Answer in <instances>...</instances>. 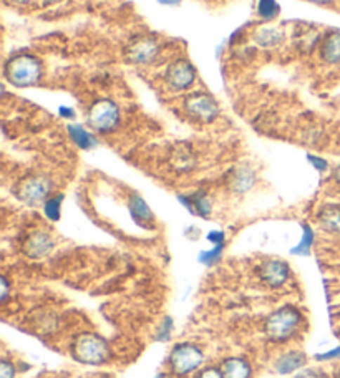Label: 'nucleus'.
Wrapping results in <instances>:
<instances>
[{"label":"nucleus","mask_w":340,"mask_h":378,"mask_svg":"<svg viewBox=\"0 0 340 378\" xmlns=\"http://www.w3.org/2000/svg\"><path fill=\"white\" fill-rule=\"evenodd\" d=\"M208 241L213 244H224V233H221V230H211L208 234Z\"/></svg>","instance_id":"obj_30"},{"label":"nucleus","mask_w":340,"mask_h":378,"mask_svg":"<svg viewBox=\"0 0 340 378\" xmlns=\"http://www.w3.org/2000/svg\"><path fill=\"white\" fill-rule=\"evenodd\" d=\"M68 135L78 148L91 150L96 145L95 136L90 131H86L81 124H68Z\"/></svg>","instance_id":"obj_18"},{"label":"nucleus","mask_w":340,"mask_h":378,"mask_svg":"<svg viewBox=\"0 0 340 378\" xmlns=\"http://www.w3.org/2000/svg\"><path fill=\"white\" fill-rule=\"evenodd\" d=\"M62 201H63L62 195L52 196V197H48L47 201H45L44 213L50 221H58L60 219V214H62Z\"/></svg>","instance_id":"obj_21"},{"label":"nucleus","mask_w":340,"mask_h":378,"mask_svg":"<svg viewBox=\"0 0 340 378\" xmlns=\"http://www.w3.org/2000/svg\"><path fill=\"white\" fill-rule=\"evenodd\" d=\"M60 112H62L63 115H68V117H73V112H72V110H65V108H60Z\"/></svg>","instance_id":"obj_35"},{"label":"nucleus","mask_w":340,"mask_h":378,"mask_svg":"<svg viewBox=\"0 0 340 378\" xmlns=\"http://www.w3.org/2000/svg\"><path fill=\"white\" fill-rule=\"evenodd\" d=\"M312 244H314V230L309 224H302V239L296 247L291 249V252L296 256H309Z\"/></svg>","instance_id":"obj_20"},{"label":"nucleus","mask_w":340,"mask_h":378,"mask_svg":"<svg viewBox=\"0 0 340 378\" xmlns=\"http://www.w3.org/2000/svg\"><path fill=\"white\" fill-rule=\"evenodd\" d=\"M309 161L312 163V166L317 169V171H325V169L329 168L327 161L322 158H317V156H309Z\"/></svg>","instance_id":"obj_28"},{"label":"nucleus","mask_w":340,"mask_h":378,"mask_svg":"<svg viewBox=\"0 0 340 378\" xmlns=\"http://www.w3.org/2000/svg\"><path fill=\"white\" fill-rule=\"evenodd\" d=\"M173 319L171 317H164L162 325H159V332H158V340H162V342H168L169 339H171L173 334Z\"/></svg>","instance_id":"obj_24"},{"label":"nucleus","mask_w":340,"mask_h":378,"mask_svg":"<svg viewBox=\"0 0 340 378\" xmlns=\"http://www.w3.org/2000/svg\"><path fill=\"white\" fill-rule=\"evenodd\" d=\"M254 184V173L249 168H239L231 178V188L236 193H244Z\"/></svg>","instance_id":"obj_19"},{"label":"nucleus","mask_w":340,"mask_h":378,"mask_svg":"<svg viewBox=\"0 0 340 378\" xmlns=\"http://www.w3.org/2000/svg\"><path fill=\"white\" fill-rule=\"evenodd\" d=\"M55 247V241L52 236L44 230H37V233L30 234L29 239L25 242V254L32 257V259H42V257L48 256L50 252L53 251Z\"/></svg>","instance_id":"obj_9"},{"label":"nucleus","mask_w":340,"mask_h":378,"mask_svg":"<svg viewBox=\"0 0 340 378\" xmlns=\"http://www.w3.org/2000/svg\"><path fill=\"white\" fill-rule=\"evenodd\" d=\"M179 201L185 204L188 209L191 211V213L200 214L201 218H208L211 213V202L208 197L204 195H201V193H196L195 196H179Z\"/></svg>","instance_id":"obj_17"},{"label":"nucleus","mask_w":340,"mask_h":378,"mask_svg":"<svg viewBox=\"0 0 340 378\" xmlns=\"http://www.w3.org/2000/svg\"><path fill=\"white\" fill-rule=\"evenodd\" d=\"M15 377V367L8 360L0 362V378H13Z\"/></svg>","instance_id":"obj_25"},{"label":"nucleus","mask_w":340,"mask_h":378,"mask_svg":"<svg viewBox=\"0 0 340 378\" xmlns=\"http://www.w3.org/2000/svg\"><path fill=\"white\" fill-rule=\"evenodd\" d=\"M302 327V313L296 307L286 306L277 308L266 319L264 332L269 340L275 344L287 342L297 334V330Z\"/></svg>","instance_id":"obj_1"},{"label":"nucleus","mask_w":340,"mask_h":378,"mask_svg":"<svg viewBox=\"0 0 340 378\" xmlns=\"http://www.w3.org/2000/svg\"><path fill=\"white\" fill-rule=\"evenodd\" d=\"M72 353L77 362L85 365H103L110 357L108 344L100 335L85 332L73 340Z\"/></svg>","instance_id":"obj_3"},{"label":"nucleus","mask_w":340,"mask_h":378,"mask_svg":"<svg viewBox=\"0 0 340 378\" xmlns=\"http://www.w3.org/2000/svg\"><path fill=\"white\" fill-rule=\"evenodd\" d=\"M89 124L91 130L110 133L118 126L119 110L112 100H98L89 110Z\"/></svg>","instance_id":"obj_5"},{"label":"nucleus","mask_w":340,"mask_h":378,"mask_svg":"<svg viewBox=\"0 0 340 378\" xmlns=\"http://www.w3.org/2000/svg\"><path fill=\"white\" fill-rule=\"evenodd\" d=\"M159 4H163V6H178L181 0H158Z\"/></svg>","instance_id":"obj_32"},{"label":"nucleus","mask_w":340,"mask_h":378,"mask_svg":"<svg viewBox=\"0 0 340 378\" xmlns=\"http://www.w3.org/2000/svg\"><path fill=\"white\" fill-rule=\"evenodd\" d=\"M186 112L191 115L192 118L200 119L203 123H209L218 117V105L213 100V96L208 93H192L185 100Z\"/></svg>","instance_id":"obj_7"},{"label":"nucleus","mask_w":340,"mask_h":378,"mask_svg":"<svg viewBox=\"0 0 340 378\" xmlns=\"http://www.w3.org/2000/svg\"><path fill=\"white\" fill-rule=\"evenodd\" d=\"M13 2H17V4H27V2H29V0H13Z\"/></svg>","instance_id":"obj_37"},{"label":"nucleus","mask_w":340,"mask_h":378,"mask_svg":"<svg viewBox=\"0 0 340 378\" xmlns=\"http://www.w3.org/2000/svg\"><path fill=\"white\" fill-rule=\"evenodd\" d=\"M130 213L131 218L135 219L136 224L146 226L153 223V213H151L150 206L146 204V201L141 196H131L130 200Z\"/></svg>","instance_id":"obj_16"},{"label":"nucleus","mask_w":340,"mask_h":378,"mask_svg":"<svg viewBox=\"0 0 340 378\" xmlns=\"http://www.w3.org/2000/svg\"><path fill=\"white\" fill-rule=\"evenodd\" d=\"M289 275H291V269L284 261L273 259L268 261L261 269V278L269 287H279V285L286 284Z\"/></svg>","instance_id":"obj_10"},{"label":"nucleus","mask_w":340,"mask_h":378,"mask_svg":"<svg viewBox=\"0 0 340 378\" xmlns=\"http://www.w3.org/2000/svg\"><path fill=\"white\" fill-rule=\"evenodd\" d=\"M306 363H307L306 353L299 352V350H292V352L284 353L277 358V362H275V370L281 373V375H291V373L301 370Z\"/></svg>","instance_id":"obj_12"},{"label":"nucleus","mask_w":340,"mask_h":378,"mask_svg":"<svg viewBox=\"0 0 340 378\" xmlns=\"http://www.w3.org/2000/svg\"><path fill=\"white\" fill-rule=\"evenodd\" d=\"M7 292H8V282L6 278H2V301H6L7 299Z\"/></svg>","instance_id":"obj_31"},{"label":"nucleus","mask_w":340,"mask_h":378,"mask_svg":"<svg viewBox=\"0 0 340 378\" xmlns=\"http://www.w3.org/2000/svg\"><path fill=\"white\" fill-rule=\"evenodd\" d=\"M42 77V62L30 53H20L11 58L6 65V78L18 89L35 85Z\"/></svg>","instance_id":"obj_2"},{"label":"nucleus","mask_w":340,"mask_h":378,"mask_svg":"<svg viewBox=\"0 0 340 378\" xmlns=\"http://www.w3.org/2000/svg\"><path fill=\"white\" fill-rule=\"evenodd\" d=\"M156 378H173V377L168 375V373H159V375L156 377Z\"/></svg>","instance_id":"obj_36"},{"label":"nucleus","mask_w":340,"mask_h":378,"mask_svg":"<svg viewBox=\"0 0 340 378\" xmlns=\"http://www.w3.org/2000/svg\"><path fill=\"white\" fill-rule=\"evenodd\" d=\"M204 353L195 344H178L174 345L171 353H169V367L171 372L178 377L190 375L203 365Z\"/></svg>","instance_id":"obj_4"},{"label":"nucleus","mask_w":340,"mask_h":378,"mask_svg":"<svg viewBox=\"0 0 340 378\" xmlns=\"http://www.w3.org/2000/svg\"><path fill=\"white\" fill-rule=\"evenodd\" d=\"M197 378H224L223 372L218 370V368H206L200 373V377Z\"/></svg>","instance_id":"obj_29"},{"label":"nucleus","mask_w":340,"mask_h":378,"mask_svg":"<svg viewBox=\"0 0 340 378\" xmlns=\"http://www.w3.org/2000/svg\"><path fill=\"white\" fill-rule=\"evenodd\" d=\"M158 53V45L151 39H140L131 45L128 50V57L131 62L138 63V65H146V63L153 62V58Z\"/></svg>","instance_id":"obj_11"},{"label":"nucleus","mask_w":340,"mask_h":378,"mask_svg":"<svg viewBox=\"0 0 340 378\" xmlns=\"http://www.w3.org/2000/svg\"><path fill=\"white\" fill-rule=\"evenodd\" d=\"M334 179H335V181H337V183L340 184V164L337 166V168L334 169Z\"/></svg>","instance_id":"obj_33"},{"label":"nucleus","mask_w":340,"mask_h":378,"mask_svg":"<svg viewBox=\"0 0 340 378\" xmlns=\"http://www.w3.org/2000/svg\"><path fill=\"white\" fill-rule=\"evenodd\" d=\"M315 358H317V360H320V362L335 360V358H340V347H335V348L329 350V352H324V353H317Z\"/></svg>","instance_id":"obj_26"},{"label":"nucleus","mask_w":340,"mask_h":378,"mask_svg":"<svg viewBox=\"0 0 340 378\" xmlns=\"http://www.w3.org/2000/svg\"><path fill=\"white\" fill-rule=\"evenodd\" d=\"M320 57L330 65L340 63V30H334L325 35L322 45H320Z\"/></svg>","instance_id":"obj_13"},{"label":"nucleus","mask_w":340,"mask_h":378,"mask_svg":"<svg viewBox=\"0 0 340 378\" xmlns=\"http://www.w3.org/2000/svg\"><path fill=\"white\" fill-rule=\"evenodd\" d=\"M195 67L188 60H176L166 70V82L173 90H186L195 83Z\"/></svg>","instance_id":"obj_8"},{"label":"nucleus","mask_w":340,"mask_h":378,"mask_svg":"<svg viewBox=\"0 0 340 378\" xmlns=\"http://www.w3.org/2000/svg\"><path fill=\"white\" fill-rule=\"evenodd\" d=\"M337 378H340V368H339V373H337Z\"/></svg>","instance_id":"obj_38"},{"label":"nucleus","mask_w":340,"mask_h":378,"mask_svg":"<svg viewBox=\"0 0 340 378\" xmlns=\"http://www.w3.org/2000/svg\"><path fill=\"white\" fill-rule=\"evenodd\" d=\"M279 11H281V7H279V4L275 2V0H259V6H257V12H259V15L266 18V20L274 18L279 13Z\"/></svg>","instance_id":"obj_23"},{"label":"nucleus","mask_w":340,"mask_h":378,"mask_svg":"<svg viewBox=\"0 0 340 378\" xmlns=\"http://www.w3.org/2000/svg\"><path fill=\"white\" fill-rule=\"evenodd\" d=\"M223 249H224V244H214L213 249L201 252L200 262H201V264H204V266H214L216 262L221 259Z\"/></svg>","instance_id":"obj_22"},{"label":"nucleus","mask_w":340,"mask_h":378,"mask_svg":"<svg viewBox=\"0 0 340 378\" xmlns=\"http://www.w3.org/2000/svg\"><path fill=\"white\" fill-rule=\"evenodd\" d=\"M221 372L224 378H251L252 368L244 358L231 357L226 358L221 365Z\"/></svg>","instance_id":"obj_14"},{"label":"nucleus","mask_w":340,"mask_h":378,"mask_svg":"<svg viewBox=\"0 0 340 378\" xmlns=\"http://www.w3.org/2000/svg\"><path fill=\"white\" fill-rule=\"evenodd\" d=\"M307 2H314V4H320V6H325V4L334 2V0H307Z\"/></svg>","instance_id":"obj_34"},{"label":"nucleus","mask_w":340,"mask_h":378,"mask_svg":"<svg viewBox=\"0 0 340 378\" xmlns=\"http://www.w3.org/2000/svg\"><path fill=\"white\" fill-rule=\"evenodd\" d=\"M50 191H52V183L48 178L40 176H29L18 184L15 189V195L18 200L29 206H39L45 204V201L50 197Z\"/></svg>","instance_id":"obj_6"},{"label":"nucleus","mask_w":340,"mask_h":378,"mask_svg":"<svg viewBox=\"0 0 340 378\" xmlns=\"http://www.w3.org/2000/svg\"><path fill=\"white\" fill-rule=\"evenodd\" d=\"M296 378H327V377H325L322 372L314 370V368H306V370H302L299 375H296Z\"/></svg>","instance_id":"obj_27"},{"label":"nucleus","mask_w":340,"mask_h":378,"mask_svg":"<svg viewBox=\"0 0 340 378\" xmlns=\"http://www.w3.org/2000/svg\"><path fill=\"white\" fill-rule=\"evenodd\" d=\"M320 228L332 234H340V206H324L319 213Z\"/></svg>","instance_id":"obj_15"}]
</instances>
